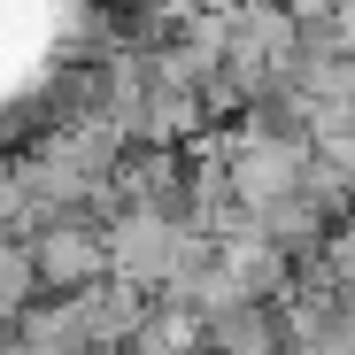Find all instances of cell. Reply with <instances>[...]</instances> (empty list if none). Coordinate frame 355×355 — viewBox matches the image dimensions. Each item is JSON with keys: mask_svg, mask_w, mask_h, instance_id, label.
<instances>
[{"mask_svg": "<svg viewBox=\"0 0 355 355\" xmlns=\"http://www.w3.org/2000/svg\"><path fill=\"white\" fill-rule=\"evenodd\" d=\"M332 31H340V54H355V0H340V8H332Z\"/></svg>", "mask_w": 355, "mask_h": 355, "instance_id": "cell-8", "label": "cell"}, {"mask_svg": "<svg viewBox=\"0 0 355 355\" xmlns=\"http://www.w3.org/2000/svg\"><path fill=\"white\" fill-rule=\"evenodd\" d=\"M178 224L186 216H162V209H124L108 224V255H116V278H132V286H162L178 270Z\"/></svg>", "mask_w": 355, "mask_h": 355, "instance_id": "cell-3", "label": "cell"}, {"mask_svg": "<svg viewBox=\"0 0 355 355\" xmlns=\"http://www.w3.org/2000/svg\"><path fill=\"white\" fill-rule=\"evenodd\" d=\"M324 255H332V270H340V278H355V209H347V216L332 224V240H324Z\"/></svg>", "mask_w": 355, "mask_h": 355, "instance_id": "cell-7", "label": "cell"}, {"mask_svg": "<svg viewBox=\"0 0 355 355\" xmlns=\"http://www.w3.org/2000/svg\"><path fill=\"white\" fill-rule=\"evenodd\" d=\"M31 255H39V286H46V293H70V286H93V278L116 270V255H108V224L85 216V209L46 216V224L31 232Z\"/></svg>", "mask_w": 355, "mask_h": 355, "instance_id": "cell-1", "label": "cell"}, {"mask_svg": "<svg viewBox=\"0 0 355 355\" xmlns=\"http://www.w3.org/2000/svg\"><path fill=\"white\" fill-rule=\"evenodd\" d=\"M263 232H270L293 263H309V255H324V240H332V209L309 201V193H286V201L263 209Z\"/></svg>", "mask_w": 355, "mask_h": 355, "instance_id": "cell-5", "label": "cell"}, {"mask_svg": "<svg viewBox=\"0 0 355 355\" xmlns=\"http://www.w3.org/2000/svg\"><path fill=\"white\" fill-rule=\"evenodd\" d=\"M85 355H124V347H85Z\"/></svg>", "mask_w": 355, "mask_h": 355, "instance_id": "cell-9", "label": "cell"}, {"mask_svg": "<svg viewBox=\"0 0 355 355\" xmlns=\"http://www.w3.org/2000/svg\"><path fill=\"white\" fill-rule=\"evenodd\" d=\"M193 347H209V317L186 302H155L147 324L124 340V355H193Z\"/></svg>", "mask_w": 355, "mask_h": 355, "instance_id": "cell-6", "label": "cell"}, {"mask_svg": "<svg viewBox=\"0 0 355 355\" xmlns=\"http://www.w3.org/2000/svg\"><path fill=\"white\" fill-rule=\"evenodd\" d=\"M193 355H216V347H193Z\"/></svg>", "mask_w": 355, "mask_h": 355, "instance_id": "cell-10", "label": "cell"}, {"mask_svg": "<svg viewBox=\"0 0 355 355\" xmlns=\"http://www.w3.org/2000/svg\"><path fill=\"white\" fill-rule=\"evenodd\" d=\"M309 147H317V139H302V132H263V124H248V116H240V147H232V193L255 201V209H270V201H286V193H302Z\"/></svg>", "mask_w": 355, "mask_h": 355, "instance_id": "cell-2", "label": "cell"}, {"mask_svg": "<svg viewBox=\"0 0 355 355\" xmlns=\"http://www.w3.org/2000/svg\"><path fill=\"white\" fill-rule=\"evenodd\" d=\"M209 347H216V355H278V347H286L278 302H240V309L209 317Z\"/></svg>", "mask_w": 355, "mask_h": 355, "instance_id": "cell-4", "label": "cell"}]
</instances>
